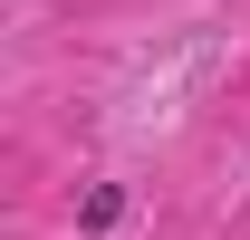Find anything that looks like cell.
Wrapping results in <instances>:
<instances>
[{
	"instance_id": "6da1fadb",
	"label": "cell",
	"mask_w": 250,
	"mask_h": 240,
	"mask_svg": "<svg viewBox=\"0 0 250 240\" xmlns=\"http://www.w3.org/2000/svg\"><path fill=\"white\" fill-rule=\"evenodd\" d=\"M116 221H125V182H87V202H77V231H87V240H106Z\"/></svg>"
}]
</instances>
